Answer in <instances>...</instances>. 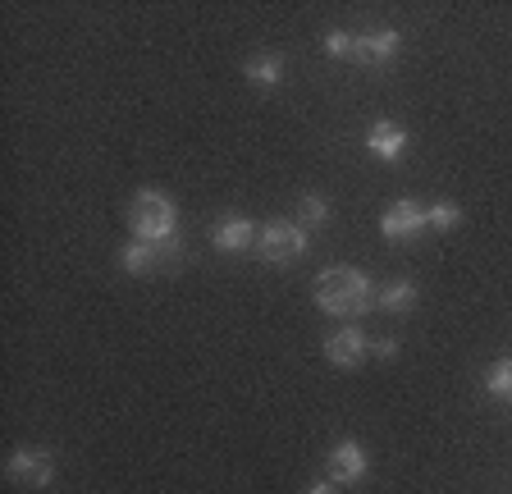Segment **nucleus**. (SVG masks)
Wrapping results in <instances>:
<instances>
[{
	"label": "nucleus",
	"mask_w": 512,
	"mask_h": 494,
	"mask_svg": "<svg viewBox=\"0 0 512 494\" xmlns=\"http://www.w3.org/2000/svg\"><path fill=\"white\" fill-rule=\"evenodd\" d=\"M426 225L435 229V234H453V229L462 225V206H458V202H435V206H426Z\"/></svg>",
	"instance_id": "nucleus-16"
},
{
	"label": "nucleus",
	"mask_w": 512,
	"mask_h": 494,
	"mask_svg": "<svg viewBox=\"0 0 512 494\" xmlns=\"http://www.w3.org/2000/svg\"><path fill=\"white\" fill-rule=\"evenodd\" d=\"M366 472H371V458H366V449L357 440L334 444L330 458H325V481L334 485H357Z\"/></svg>",
	"instance_id": "nucleus-7"
},
{
	"label": "nucleus",
	"mask_w": 512,
	"mask_h": 494,
	"mask_svg": "<svg viewBox=\"0 0 512 494\" xmlns=\"http://www.w3.org/2000/svg\"><path fill=\"white\" fill-rule=\"evenodd\" d=\"M366 357H371V339H366L357 325H348V330H339V334H330V339H325V362H330V366L352 371V366H362Z\"/></svg>",
	"instance_id": "nucleus-9"
},
{
	"label": "nucleus",
	"mask_w": 512,
	"mask_h": 494,
	"mask_svg": "<svg viewBox=\"0 0 512 494\" xmlns=\"http://www.w3.org/2000/svg\"><path fill=\"white\" fill-rule=\"evenodd\" d=\"M311 293H316L320 312H330V316H362L366 307H371V280H366L357 266L320 270Z\"/></svg>",
	"instance_id": "nucleus-1"
},
{
	"label": "nucleus",
	"mask_w": 512,
	"mask_h": 494,
	"mask_svg": "<svg viewBox=\"0 0 512 494\" xmlns=\"http://www.w3.org/2000/svg\"><path fill=\"white\" fill-rule=\"evenodd\" d=\"M307 494H339V485H334V481H316V485H307Z\"/></svg>",
	"instance_id": "nucleus-19"
},
{
	"label": "nucleus",
	"mask_w": 512,
	"mask_h": 494,
	"mask_svg": "<svg viewBox=\"0 0 512 494\" xmlns=\"http://www.w3.org/2000/svg\"><path fill=\"white\" fill-rule=\"evenodd\" d=\"M243 74H247V83L252 87H261V92H270V87H279L284 83V55H275V51H261V55H252L243 65Z\"/></svg>",
	"instance_id": "nucleus-12"
},
{
	"label": "nucleus",
	"mask_w": 512,
	"mask_h": 494,
	"mask_svg": "<svg viewBox=\"0 0 512 494\" xmlns=\"http://www.w3.org/2000/svg\"><path fill=\"white\" fill-rule=\"evenodd\" d=\"M426 206L412 202V197H398L389 211L380 215V234L389 238V243H412V238L426 234Z\"/></svg>",
	"instance_id": "nucleus-6"
},
{
	"label": "nucleus",
	"mask_w": 512,
	"mask_h": 494,
	"mask_svg": "<svg viewBox=\"0 0 512 494\" xmlns=\"http://www.w3.org/2000/svg\"><path fill=\"white\" fill-rule=\"evenodd\" d=\"M371 353L380 357V362H394V357H398V339H375Z\"/></svg>",
	"instance_id": "nucleus-18"
},
{
	"label": "nucleus",
	"mask_w": 512,
	"mask_h": 494,
	"mask_svg": "<svg viewBox=\"0 0 512 494\" xmlns=\"http://www.w3.org/2000/svg\"><path fill=\"white\" fill-rule=\"evenodd\" d=\"M256 247H261V257H266L270 266H288V261L307 257V229H302L298 220H270V225H261Z\"/></svg>",
	"instance_id": "nucleus-3"
},
{
	"label": "nucleus",
	"mask_w": 512,
	"mask_h": 494,
	"mask_svg": "<svg viewBox=\"0 0 512 494\" xmlns=\"http://www.w3.org/2000/svg\"><path fill=\"white\" fill-rule=\"evenodd\" d=\"M256 238H261V229H256L247 215H229V220H220V225L211 229V243L220 247V252H247V247H256Z\"/></svg>",
	"instance_id": "nucleus-11"
},
{
	"label": "nucleus",
	"mask_w": 512,
	"mask_h": 494,
	"mask_svg": "<svg viewBox=\"0 0 512 494\" xmlns=\"http://www.w3.org/2000/svg\"><path fill=\"white\" fill-rule=\"evenodd\" d=\"M375 302H380V312H412L416 307V284L412 280H389L375 289Z\"/></svg>",
	"instance_id": "nucleus-13"
},
{
	"label": "nucleus",
	"mask_w": 512,
	"mask_h": 494,
	"mask_svg": "<svg viewBox=\"0 0 512 494\" xmlns=\"http://www.w3.org/2000/svg\"><path fill=\"white\" fill-rule=\"evenodd\" d=\"M128 229L142 243H170L174 229H179V206L170 202V193H160V188H142L128 202Z\"/></svg>",
	"instance_id": "nucleus-2"
},
{
	"label": "nucleus",
	"mask_w": 512,
	"mask_h": 494,
	"mask_svg": "<svg viewBox=\"0 0 512 494\" xmlns=\"http://www.w3.org/2000/svg\"><path fill=\"white\" fill-rule=\"evenodd\" d=\"M298 225L302 229H325V225H330V202H325L320 193L298 197Z\"/></svg>",
	"instance_id": "nucleus-15"
},
{
	"label": "nucleus",
	"mask_w": 512,
	"mask_h": 494,
	"mask_svg": "<svg viewBox=\"0 0 512 494\" xmlns=\"http://www.w3.org/2000/svg\"><path fill=\"white\" fill-rule=\"evenodd\" d=\"M325 55H334V60H352V33L330 28V33H325Z\"/></svg>",
	"instance_id": "nucleus-17"
},
{
	"label": "nucleus",
	"mask_w": 512,
	"mask_h": 494,
	"mask_svg": "<svg viewBox=\"0 0 512 494\" xmlns=\"http://www.w3.org/2000/svg\"><path fill=\"white\" fill-rule=\"evenodd\" d=\"M403 46L398 28H366V33H352V60L357 65H389Z\"/></svg>",
	"instance_id": "nucleus-8"
},
{
	"label": "nucleus",
	"mask_w": 512,
	"mask_h": 494,
	"mask_svg": "<svg viewBox=\"0 0 512 494\" xmlns=\"http://www.w3.org/2000/svg\"><path fill=\"white\" fill-rule=\"evenodd\" d=\"M183 261V247L174 243H142V238H128L124 247H119V266H124V275H147V270H174Z\"/></svg>",
	"instance_id": "nucleus-4"
},
{
	"label": "nucleus",
	"mask_w": 512,
	"mask_h": 494,
	"mask_svg": "<svg viewBox=\"0 0 512 494\" xmlns=\"http://www.w3.org/2000/svg\"><path fill=\"white\" fill-rule=\"evenodd\" d=\"M5 476H10L14 485H23V490H51L55 462L46 449H14L10 458H5Z\"/></svg>",
	"instance_id": "nucleus-5"
},
{
	"label": "nucleus",
	"mask_w": 512,
	"mask_h": 494,
	"mask_svg": "<svg viewBox=\"0 0 512 494\" xmlns=\"http://www.w3.org/2000/svg\"><path fill=\"white\" fill-rule=\"evenodd\" d=\"M407 147H412V133L403 124H394V119H375L371 129H366V151L380 156V161H398Z\"/></svg>",
	"instance_id": "nucleus-10"
},
{
	"label": "nucleus",
	"mask_w": 512,
	"mask_h": 494,
	"mask_svg": "<svg viewBox=\"0 0 512 494\" xmlns=\"http://www.w3.org/2000/svg\"><path fill=\"white\" fill-rule=\"evenodd\" d=\"M485 394L494 403H512V357H499V362L485 371Z\"/></svg>",
	"instance_id": "nucleus-14"
}]
</instances>
